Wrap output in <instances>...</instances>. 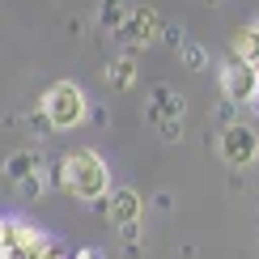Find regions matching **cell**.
Returning a JSON list of instances; mask_svg holds the SVG:
<instances>
[{"instance_id":"6da1fadb","label":"cell","mask_w":259,"mask_h":259,"mask_svg":"<svg viewBox=\"0 0 259 259\" xmlns=\"http://www.w3.org/2000/svg\"><path fill=\"white\" fill-rule=\"evenodd\" d=\"M60 166H64V191H72L77 200L94 204L111 196V166L94 149H72V153L60 157Z\"/></svg>"},{"instance_id":"7a4b0ae2","label":"cell","mask_w":259,"mask_h":259,"mask_svg":"<svg viewBox=\"0 0 259 259\" xmlns=\"http://www.w3.org/2000/svg\"><path fill=\"white\" fill-rule=\"evenodd\" d=\"M90 115V98L77 81H56L47 94H42V123L56 127V132H72V127L85 123Z\"/></svg>"},{"instance_id":"3957f363","label":"cell","mask_w":259,"mask_h":259,"mask_svg":"<svg viewBox=\"0 0 259 259\" xmlns=\"http://www.w3.org/2000/svg\"><path fill=\"white\" fill-rule=\"evenodd\" d=\"M217 153L225 166H255V157H259V132L251 123H230V127H221V140H217Z\"/></svg>"},{"instance_id":"277c9868","label":"cell","mask_w":259,"mask_h":259,"mask_svg":"<svg viewBox=\"0 0 259 259\" xmlns=\"http://www.w3.org/2000/svg\"><path fill=\"white\" fill-rule=\"evenodd\" d=\"M140 212H145V200H140V191H132V187H115L111 196H106V217H111V225L127 242H132L136 230H140Z\"/></svg>"},{"instance_id":"5b68a950","label":"cell","mask_w":259,"mask_h":259,"mask_svg":"<svg viewBox=\"0 0 259 259\" xmlns=\"http://www.w3.org/2000/svg\"><path fill=\"white\" fill-rule=\"evenodd\" d=\"M161 26H166V21L157 17V9H132V13L123 17V26L115 30V42H123V47H149V42H157L161 38Z\"/></svg>"},{"instance_id":"8992f818","label":"cell","mask_w":259,"mask_h":259,"mask_svg":"<svg viewBox=\"0 0 259 259\" xmlns=\"http://www.w3.org/2000/svg\"><path fill=\"white\" fill-rule=\"evenodd\" d=\"M255 90H259V64H242V60H234L221 68V94L230 102H255Z\"/></svg>"},{"instance_id":"52a82bcc","label":"cell","mask_w":259,"mask_h":259,"mask_svg":"<svg viewBox=\"0 0 259 259\" xmlns=\"http://www.w3.org/2000/svg\"><path fill=\"white\" fill-rule=\"evenodd\" d=\"M183 111H187V98H183L179 90H170L166 81H157L153 90H149V102H145V119L149 123H166V119H183Z\"/></svg>"},{"instance_id":"ba28073f","label":"cell","mask_w":259,"mask_h":259,"mask_svg":"<svg viewBox=\"0 0 259 259\" xmlns=\"http://www.w3.org/2000/svg\"><path fill=\"white\" fill-rule=\"evenodd\" d=\"M136 60H132V51H127V56H119V60H111V64H106V72H102V81L106 85H111V90H132V85H136Z\"/></svg>"},{"instance_id":"9c48e42d","label":"cell","mask_w":259,"mask_h":259,"mask_svg":"<svg viewBox=\"0 0 259 259\" xmlns=\"http://www.w3.org/2000/svg\"><path fill=\"white\" fill-rule=\"evenodd\" d=\"M38 166H42V161H38L34 149H17V153H9V157H5V166H0V170H5V179H9V183H21V179L34 175Z\"/></svg>"},{"instance_id":"30bf717a","label":"cell","mask_w":259,"mask_h":259,"mask_svg":"<svg viewBox=\"0 0 259 259\" xmlns=\"http://www.w3.org/2000/svg\"><path fill=\"white\" fill-rule=\"evenodd\" d=\"M230 56L242 60V64H259V30H255V26L234 30V38H230Z\"/></svg>"},{"instance_id":"8fae6325","label":"cell","mask_w":259,"mask_h":259,"mask_svg":"<svg viewBox=\"0 0 259 259\" xmlns=\"http://www.w3.org/2000/svg\"><path fill=\"white\" fill-rule=\"evenodd\" d=\"M179 64H183V68H187V72H204V68H208V51H204V42H183V47H179Z\"/></svg>"},{"instance_id":"7c38bea8","label":"cell","mask_w":259,"mask_h":259,"mask_svg":"<svg viewBox=\"0 0 259 259\" xmlns=\"http://www.w3.org/2000/svg\"><path fill=\"white\" fill-rule=\"evenodd\" d=\"M123 17H127L123 0H102V5H98V26H102V30H111V34L123 26Z\"/></svg>"},{"instance_id":"4fadbf2b","label":"cell","mask_w":259,"mask_h":259,"mask_svg":"<svg viewBox=\"0 0 259 259\" xmlns=\"http://www.w3.org/2000/svg\"><path fill=\"white\" fill-rule=\"evenodd\" d=\"M17 191H21L26 200H38L42 191H47V179H42V170H34L30 179H21V183H17Z\"/></svg>"},{"instance_id":"5bb4252c","label":"cell","mask_w":259,"mask_h":259,"mask_svg":"<svg viewBox=\"0 0 259 259\" xmlns=\"http://www.w3.org/2000/svg\"><path fill=\"white\" fill-rule=\"evenodd\" d=\"M161 42H170V47H183V42H187V30H183L179 21H166V26H161Z\"/></svg>"},{"instance_id":"9a60e30c","label":"cell","mask_w":259,"mask_h":259,"mask_svg":"<svg viewBox=\"0 0 259 259\" xmlns=\"http://www.w3.org/2000/svg\"><path fill=\"white\" fill-rule=\"evenodd\" d=\"M217 123H221V127H230V123H238V102H230V98H221V102H217Z\"/></svg>"},{"instance_id":"2e32d148","label":"cell","mask_w":259,"mask_h":259,"mask_svg":"<svg viewBox=\"0 0 259 259\" xmlns=\"http://www.w3.org/2000/svg\"><path fill=\"white\" fill-rule=\"evenodd\" d=\"M157 136H161V140H175V145H179V140H183V119H166V123H157Z\"/></svg>"},{"instance_id":"e0dca14e","label":"cell","mask_w":259,"mask_h":259,"mask_svg":"<svg viewBox=\"0 0 259 259\" xmlns=\"http://www.w3.org/2000/svg\"><path fill=\"white\" fill-rule=\"evenodd\" d=\"M77 259H98V251H81V255H77Z\"/></svg>"},{"instance_id":"ac0fdd59","label":"cell","mask_w":259,"mask_h":259,"mask_svg":"<svg viewBox=\"0 0 259 259\" xmlns=\"http://www.w3.org/2000/svg\"><path fill=\"white\" fill-rule=\"evenodd\" d=\"M251 106H255V115H259V90H255V102H251Z\"/></svg>"},{"instance_id":"d6986e66","label":"cell","mask_w":259,"mask_h":259,"mask_svg":"<svg viewBox=\"0 0 259 259\" xmlns=\"http://www.w3.org/2000/svg\"><path fill=\"white\" fill-rule=\"evenodd\" d=\"M251 26H255V30H259V13H255V21H251Z\"/></svg>"},{"instance_id":"ffe728a7","label":"cell","mask_w":259,"mask_h":259,"mask_svg":"<svg viewBox=\"0 0 259 259\" xmlns=\"http://www.w3.org/2000/svg\"><path fill=\"white\" fill-rule=\"evenodd\" d=\"M204 5H221V0H204Z\"/></svg>"},{"instance_id":"44dd1931","label":"cell","mask_w":259,"mask_h":259,"mask_svg":"<svg viewBox=\"0 0 259 259\" xmlns=\"http://www.w3.org/2000/svg\"><path fill=\"white\" fill-rule=\"evenodd\" d=\"M0 259H5V255H0Z\"/></svg>"}]
</instances>
